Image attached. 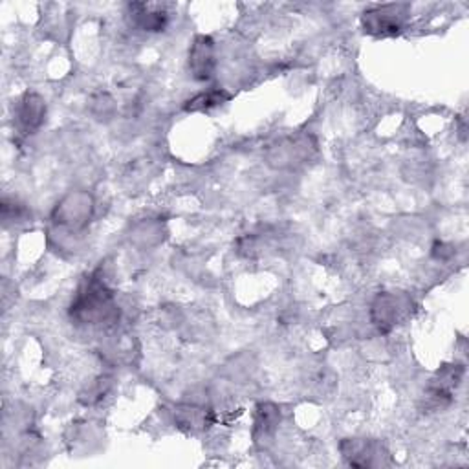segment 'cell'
<instances>
[{"mask_svg": "<svg viewBox=\"0 0 469 469\" xmlns=\"http://www.w3.org/2000/svg\"><path fill=\"white\" fill-rule=\"evenodd\" d=\"M70 319L79 326L89 328H110L120 319V309L113 290L106 286L99 271L89 275L79 285L72 305Z\"/></svg>", "mask_w": 469, "mask_h": 469, "instance_id": "6da1fadb", "label": "cell"}, {"mask_svg": "<svg viewBox=\"0 0 469 469\" xmlns=\"http://www.w3.org/2000/svg\"><path fill=\"white\" fill-rule=\"evenodd\" d=\"M94 211V200L85 191H74L55 206L51 213V223L58 230L77 233L82 231L89 223Z\"/></svg>", "mask_w": 469, "mask_h": 469, "instance_id": "7a4b0ae2", "label": "cell"}, {"mask_svg": "<svg viewBox=\"0 0 469 469\" xmlns=\"http://www.w3.org/2000/svg\"><path fill=\"white\" fill-rule=\"evenodd\" d=\"M407 4H383L367 10L362 17L363 30L376 37H393L403 30L405 19L409 15Z\"/></svg>", "mask_w": 469, "mask_h": 469, "instance_id": "3957f363", "label": "cell"}, {"mask_svg": "<svg viewBox=\"0 0 469 469\" xmlns=\"http://www.w3.org/2000/svg\"><path fill=\"white\" fill-rule=\"evenodd\" d=\"M410 309V299L405 295H396L383 292L372 301L371 317L379 332H391V330L407 316Z\"/></svg>", "mask_w": 469, "mask_h": 469, "instance_id": "277c9868", "label": "cell"}, {"mask_svg": "<svg viewBox=\"0 0 469 469\" xmlns=\"http://www.w3.org/2000/svg\"><path fill=\"white\" fill-rule=\"evenodd\" d=\"M341 453L345 460L354 467H374L387 464V451L374 440L350 438L341 442Z\"/></svg>", "mask_w": 469, "mask_h": 469, "instance_id": "5b68a950", "label": "cell"}, {"mask_svg": "<svg viewBox=\"0 0 469 469\" xmlns=\"http://www.w3.org/2000/svg\"><path fill=\"white\" fill-rule=\"evenodd\" d=\"M215 43L209 35H199L189 50V70L197 81H209L215 74Z\"/></svg>", "mask_w": 469, "mask_h": 469, "instance_id": "8992f818", "label": "cell"}, {"mask_svg": "<svg viewBox=\"0 0 469 469\" xmlns=\"http://www.w3.org/2000/svg\"><path fill=\"white\" fill-rule=\"evenodd\" d=\"M46 103L39 94H24L17 105L15 120L22 134H34L44 121Z\"/></svg>", "mask_w": 469, "mask_h": 469, "instance_id": "52a82bcc", "label": "cell"}, {"mask_svg": "<svg viewBox=\"0 0 469 469\" xmlns=\"http://www.w3.org/2000/svg\"><path fill=\"white\" fill-rule=\"evenodd\" d=\"M464 376L462 365H444L436 372L429 385V398L434 405H448L451 402L453 391L458 387Z\"/></svg>", "mask_w": 469, "mask_h": 469, "instance_id": "ba28073f", "label": "cell"}, {"mask_svg": "<svg viewBox=\"0 0 469 469\" xmlns=\"http://www.w3.org/2000/svg\"><path fill=\"white\" fill-rule=\"evenodd\" d=\"M129 15L132 24L144 32H161L169 20L165 6L154 3H132L129 6Z\"/></svg>", "mask_w": 469, "mask_h": 469, "instance_id": "9c48e42d", "label": "cell"}, {"mask_svg": "<svg viewBox=\"0 0 469 469\" xmlns=\"http://www.w3.org/2000/svg\"><path fill=\"white\" fill-rule=\"evenodd\" d=\"M281 422V410L273 403H259L255 409V420H254V438L255 442H264L270 440L275 431H277Z\"/></svg>", "mask_w": 469, "mask_h": 469, "instance_id": "30bf717a", "label": "cell"}, {"mask_svg": "<svg viewBox=\"0 0 469 469\" xmlns=\"http://www.w3.org/2000/svg\"><path fill=\"white\" fill-rule=\"evenodd\" d=\"M176 424L189 431H200L213 424V415L204 407L180 405L176 409Z\"/></svg>", "mask_w": 469, "mask_h": 469, "instance_id": "8fae6325", "label": "cell"}, {"mask_svg": "<svg viewBox=\"0 0 469 469\" xmlns=\"http://www.w3.org/2000/svg\"><path fill=\"white\" fill-rule=\"evenodd\" d=\"M230 99H231L230 92H226L223 89H215V90L202 92V94L195 96L192 99H189L184 105V110H185V113H209L211 108L224 105Z\"/></svg>", "mask_w": 469, "mask_h": 469, "instance_id": "7c38bea8", "label": "cell"}, {"mask_svg": "<svg viewBox=\"0 0 469 469\" xmlns=\"http://www.w3.org/2000/svg\"><path fill=\"white\" fill-rule=\"evenodd\" d=\"M3 218H4L6 224L10 223V220H12V223H24V220L27 218V209L22 204H17L15 200L10 202L8 199H4V202H3Z\"/></svg>", "mask_w": 469, "mask_h": 469, "instance_id": "4fadbf2b", "label": "cell"}, {"mask_svg": "<svg viewBox=\"0 0 469 469\" xmlns=\"http://www.w3.org/2000/svg\"><path fill=\"white\" fill-rule=\"evenodd\" d=\"M433 255L440 261H448L453 255V247L444 244V242H436L433 247Z\"/></svg>", "mask_w": 469, "mask_h": 469, "instance_id": "5bb4252c", "label": "cell"}]
</instances>
